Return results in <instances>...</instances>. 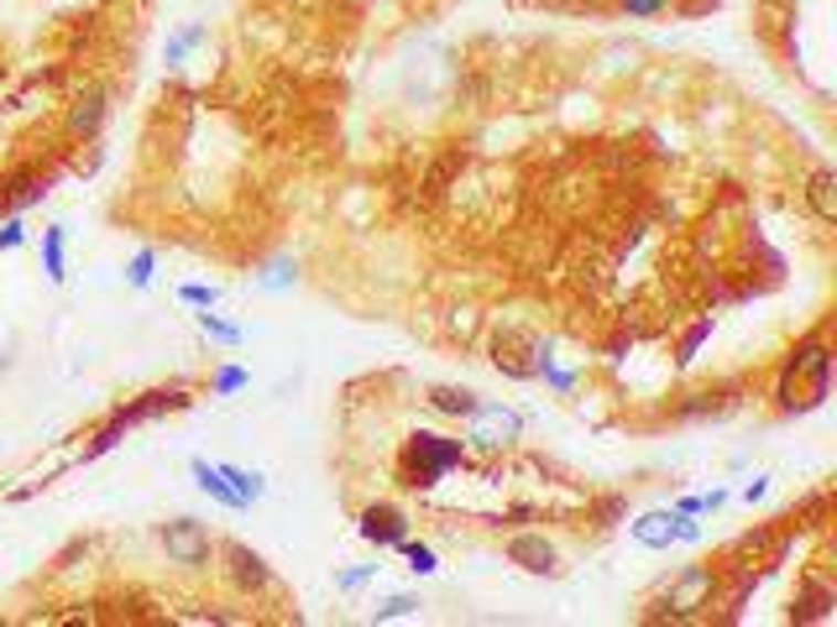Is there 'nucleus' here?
<instances>
[{
	"label": "nucleus",
	"mask_w": 837,
	"mask_h": 627,
	"mask_svg": "<svg viewBox=\"0 0 837 627\" xmlns=\"http://www.w3.org/2000/svg\"><path fill=\"white\" fill-rule=\"evenodd\" d=\"M508 560L523 565V570H534V575H550V570H555V544H544L539 533H523V539L508 544Z\"/></svg>",
	"instance_id": "obj_6"
},
{
	"label": "nucleus",
	"mask_w": 837,
	"mask_h": 627,
	"mask_svg": "<svg viewBox=\"0 0 837 627\" xmlns=\"http://www.w3.org/2000/svg\"><path fill=\"white\" fill-rule=\"evenodd\" d=\"M403 554H409V570H418V575H435V549L430 544H403Z\"/></svg>",
	"instance_id": "obj_15"
},
{
	"label": "nucleus",
	"mask_w": 837,
	"mask_h": 627,
	"mask_svg": "<svg viewBox=\"0 0 837 627\" xmlns=\"http://www.w3.org/2000/svg\"><path fill=\"white\" fill-rule=\"evenodd\" d=\"M707 591H712V570H686V575H680L676 586H670V607L676 612H691V607H701V596H707Z\"/></svg>",
	"instance_id": "obj_7"
},
{
	"label": "nucleus",
	"mask_w": 837,
	"mask_h": 627,
	"mask_svg": "<svg viewBox=\"0 0 837 627\" xmlns=\"http://www.w3.org/2000/svg\"><path fill=\"white\" fill-rule=\"evenodd\" d=\"M236 387H246V372H236V366H225V372L215 376V392H236Z\"/></svg>",
	"instance_id": "obj_20"
},
{
	"label": "nucleus",
	"mask_w": 837,
	"mask_h": 627,
	"mask_svg": "<svg viewBox=\"0 0 837 627\" xmlns=\"http://www.w3.org/2000/svg\"><path fill=\"white\" fill-rule=\"evenodd\" d=\"M403 533H409V518H403L399 508L378 502V508L361 512V539H372V544H403Z\"/></svg>",
	"instance_id": "obj_5"
},
{
	"label": "nucleus",
	"mask_w": 837,
	"mask_h": 627,
	"mask_svg": "<svg viewBox=\"0 0 837 627\" xmlns=\"http://www.w3.org/2000/svg\"><path fill=\"white\" fill-rule=\"evenodd\" d=\"M183 304H194V309H210V304H215V288H204V283H189V288H183Z\"/></svg>",
	"instance_id": "obj_18"
},
{
	"label": "nucleus",
	"mask_w": 837,
	"mask_h": 627,
	"mask_svg": "<svg viewBox=\"0 0 837 627\" xmlns=\"http://www.w3.org/2000/svg\"><path fill=\"white\" fill-rule=\"evenodd\" d=\"M100 120H105V89H89V95H84L80 105H74V116H68V126L89 137V131H100Z\"/></svg>",
	"instance_id": "obj_9"
},
{
	"label": "nucleus",
	"mask_w": 837,
	"mask_h": 627,
	"mask_svg": "<svg viewBox=\"0 0 837 627\" xmlns=\"http://www.w3.org/2000/svg\"><path fill=\"white\" fill-rule=\"evenodd\" d=\"M220 476L231 481V491H236L241 502H257L262 497V476L257 470H241V466H220Z\"/></svg>",
	"instance_id": "obj_11"
},
{
	"label": "nucleus",
	"mask_w": 837,
	"mask_h": 627,
	"mask_svg": "<svg viewBox=\"0 0 837 627\" xmlns=\"http://www.w3.org/2000/svg\"><path fill=\"white\" fill-rule=\"evenodd\" d=\"M435 408L472 418V413H477V397H472V392H456V387H435Z\"/></svg>",
	"instance_id": "obj_13"
},
{
	"label": "nucleus",
	"mask_w": 837,
	"mask_h": 627,
	"mask_svg": "<svg viewBox=\"0 0 837 627\" xmlns=\"http://www.w3.org/2000/svg\"><path fill=\"white\" fill-rule=\"evenodd\" d=\"M634 539L649 549H665V544H676V539H697V523H686L680 512H644L634 523Z\"/></svg>",
	"instance_id": "obj_2"
},
{
	"label": "nucleus",
	"mask_w": 837,
	"mask_h": 627,
	"mask_svg": "<svg viewBox=\"0 0 837 627\" xmlns=\"http://www.w3.org/2000/svg\"><path fill=\"white\" fill-rule=\"evenodd\" d=\"M409 612H418L414 596H393V602H382L378 607V623H393V617H409Z\"/></svg>",
	"instance_id": "obj_16"
},
{
	"label": "nucleus",
	"mask_w": 837,
	"mask_h": 627,
	"mask_svg": "<svg viewBox=\"0 0 837 627\" xmlns=\"http://www.w3.org/2000/svg\"><path fill=\"white\" fill-rule=\"evenodd\" d=\"M519 434V413H508V408H481L472 413V445L477 450H498V445H508Z\"/></svg>",
	"instance_id": "obj_3"
},
{
	"label": "nucleus",
	"mask_w": 837,
	"mask_h": 627,
	"mask_svg": "<svg viewBox=\"0 0 837 627\" xmlns=\"http://www.w3.org/2000/svg\"><path fill=\"white\" fill-rule=\"evenodd\" d=\"M11 246H21V225H17V220L0 231V252H11Z\"/></svg>",
	"instance_id": "obj_22"
},
{
	"label": "nucleus",
	"mask_w": 837,
	"mask_h": 627,
	"mask_svg": "<svg viewBox=\"0 0 837 627\" xmlns=\"http://www.w3.org/2000/svg\"><path fill=\"white\" fill-rule=\"evenodd\" d=\"M200 330L215 334V340H241V330H231V325H220L215 314H200Z\"/></svg>",
	"instance_id": "obj_17"
},
{
	"label": "nucleus",
	"mask_w": 837,
	"mask_h": 627,
	"mask_svg": "<svg viewBox=\"0 0 837 627\" xmlns=\"http://www.w3.org/2000/svg\"><path fill=\"white\" fill-rule=\"evenodd\" d=\"M628 6V17H655V11H665V0H623Z\"/></svg>",
	"instance_id": "obj_21"
},
{
	"label": "nucleus",
	"mask_w": 837,
	"mask_h": 627,
	"mask_svg": "<svg viewBox=\"0 0 837 627\" xmlns=\"http://www.w3.org/2000/svg\"><path fill=\"white\" fill-rule=\"evenodd\" d=\"M162 544H168V554H173V560H183V565H200L204 554H210V539H204V529H200V523H189V518L168 523V529H162Z\"/></svg>",
	"instance_id": "obj_4"
},
{
	"label": "nucleus",
	"mask_w": 837,
	"mask_h": 627,
	"mask_svg": "<svg viewBox=\"0 0 837 627\" xmlns=\"http://www.w3.org/2000/svg\"><path fill=\"white\" fill-rule=\"evenodd\" d=\"M42 262H47V277H53V283H63V231H59V225H53V231H47V241H42Z\"/></svg>",
	"instance_id": "obj_14"
},
{
	"label": "nucleus",
	"mask_w": 837,
	"mask_h": 627,
	"mask_svg": "<svg viewBox=\"0 0 837 627\" xmlns=\"http://www.w3.org/2000/svg\"><path fill=\"white\" fill-rule=\"evenodd\" d=\"M231 565H236V581H241L246 591H262L267 581H273V575H267V565H262L252 549H241V544H231Z\"/></svg>",
	"instance_id": "obj_8"
},
{
	"label": "nucleus",
	"mask_w": 837,
	"mask_h": 627,
	"mask_svg": "<svg viewBox=\"0 0 837 627\" xmlns=\"http://www.w3.org/2000/svg\"><path fill=\"white\" fill-rule=\"evenodd\" d=\"M456 460H460V439H439V434H414V439H409V455H403L414 487H435Z\"/></svg>",
	"instance_id": "obj_1"
},
{
	"label": "nucleus",
	"mask_w": 837,
	"mask_h": 627,
	"mask_svg": "<svg viewBox=\"0 0 837 627\" xmlns=\"http://www.w3.org/2000/svg\"><path fill=\"white\" fill-rule=\"evenodd\" d=\"M194 481H200V487L210 491L215 502H225V508H246V502H241L236 491H231V481L220 476V466H204V460H194Z\"/></svg>",
	"instance_id": "obj_10"
},
{
	"label": "nucleus",
	"mask_w": 837,
	"mask_h": 627,
	"mask_svg": "<svg viewBox=\"0 0 837 627\" xmlns=\"http://www.w3.org/2000/svg\"><path fill=\"white\" fill-rule=\"evenodd\" d=\"M812 204H817L822 220H837V178H833V173H817V178H812Z\"/></svg>",
	"instance_id": "obj_12"
},
{
	"label": "nucleus",
	"mask_w": 837,
	"mask_h": 627,
	"mask_svg": "<svg viewBox=\"0 0 837 627\" xmlns=\"http://www.w3.org/2000/svg\"><path fill=\"white\" fill-rule=\"evenodd\" d=\"M131 283H137V288H147V283H152V252H141L137 262H131Z\"/></svg>",
	"instance_id": "obj_19"
}]
</instances>
